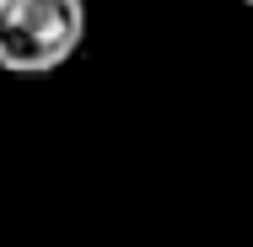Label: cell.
I'll return each mask as SVG.
<instances>
[{
    "label": "cell",
    "instance_id": "7a4b0ae2",
    "mask_svg": "<svg viewBox=\"0 0 253 247\" xmlns=\"http://www.w3.org/2000/svg\"><path fill=\"white\" fill-rule=\"evenodd\" d=\"M243 5H248V11H253V0H243Z\"/></svg>",
    "mask_w": 253,
    "mask_h": 247
},
{
    "label": "cell",
    "instance_id": "6da1fadb",
    "mask_svg": "<svg viewBox=\"0 0 253 247\" xmlns=\"http://www.w3.org/2000/svg\"><path fill=\"white\" fill-rule=\"evenodd\" d=\"M86 43V0H0V70L49 75Z\"/></svg>",
    "mask_w": 253,
    "mask_h": 247
}]
</instances>
